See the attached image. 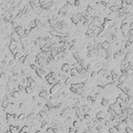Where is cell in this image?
<instances>
[{
  "mask_svg": "<svg viewBox=\"0 0 133 133\" xmlns=\"http://www.w3.org/2000/svg\"><path fill=\"white\" fill-rule=\"evenodd\" d=\"M81 18H82V15L81 13H74L71 15V18H70V20H71V22L73 23V24H78V23H80L81 21Z\"/></svg>",
  "mask_w": 133,
  "mask_h": 133,
  "instance_id": "6da1fadb",
  "label": "cell"
},
{
  "mask_svg": "<svg viewBox=\"0 0 133 133\" xmlns=\"http://www.w3.org/2000/svg\"><path fill=\"white\" fill-rule=\"evenodd\" d=\"M61 89V85H60V83L58 82L57 84H56V85H53L52 87H51V89H50V93L52 95H54L59 90Z\"/></svg>",
  "mask_w": 133,
  "mask_h": 133,
  "instance_id": "7a4b0ae2",
  "label": "cell"
},
{
  "mask_svg": "<svg viewBox=\"0 0 133 133\" xmlns=\"http://www.w3.org/2000/svg\"><path fill=\"white\" fill-rule=\"evenodd\" d=\"M27 81H28V85H29V87L32 89L33 90L36 89L37 84H36V82H35V80H34V78H33L32 76H28V77H27Z\"/></svg>",
  "mask_w": 133,
  "mask_h": 133,
  "instance_id": "3957f363",
  "label": "cell"
},
{
  "mask_svg": "<svg viewBox=\"0 0 133 133\" xmlns=\"http://www.w3.org/2000/svg\"><path fill=\"white\" fill-rule=\"evenodd\" d=\"M10 38H11V40H13V41H15V42H17V43L20 42V39H21L20 35L18 34L15 30H13V31H12V33L10 34Z\"/></svg>",
  "mask_w": 133,
  "mask_h": 133,
  "instance_id": "277c9868",
  "label": "cell"
},
{
  "mask_svg": "<svg viewBox=\"0 0 133 133\" xmlns=\"http://www.w3.org/2000/svg\"><path fill=\"white\" fill-rule=\"evenodd\" d=\"M70 69H71V65H70L69 63H67V62H64V63H62V65L60 66V71L62 73H68L70 71Z\"/></svg>",
  "mask_w": 133,
  "mask_h": 133,
  "instance_id": "5b68a950",
  "label": "cell"
},
{
  "mask_svg": "<svg viewBox=\"0 0 133 133\" xmlns=\"http://www.w3.org/2000/svg\"><path fill=\"white\" fill-rule=\"evenodd\" d=\"M10 105V101H9V98H8V95L5 94L3 99H2V103H1V107L4 109V110H6V109L9 107Z\"/></svg>",
  "mask_w": 133,
  "mask_h": 133,
  "instance_id": "8992f818",
  "label": "cell"
},
{
  "mask_svg": "<svg viewBox=\"0 0 133 133\" xmlns=\"http://www.w3.org/2000/svg\"><path fill=\"white\" fill-rule=\"evenodd\" d=\"M14 30H15L18 34H20V37L24 36V26H22V25L20 24V25H18V26H16V27L14 28Z\"/></svg>",
  "mask_w": 133,
  "mask_h": 133,
  "instance_id": "52a82bcc",
  "label": "cell"
},
{
  "mask_svg": "<svg viewBox=\"0 0 133 133\" xmlns=\"http://www.w3.org/2000/svg\"><path fill=\"white\" fill-rule=\"evenodd\" d=\"M127 78H128L127 75L121 74V75L119 77V81H118V83H117V85H123V84H125L126 81H127Z\"/></svg>",
  "mask_w": 133,
  "mask_h": 133,
  "instance_id": "ba28073f",
  "label": "cell"
},
{
  "mask_svg": "<svg viewBox=\"0 0 133 133\" xmlns=\"http://www.w3.org/2000/svg\"><path fill=\"white\" fill-rule=\"evenodd\" d=\"M38 96L40 98H42V99L48 98L49 97V91L46 90V89H41L40 91H39V93H38Z\"/></svg>",
  "mask_w": 133,
  "mask_h": 133,
  "instance_id": "9c48e42d",
  "label": "cell"
},
{
  "mask_svg": "<svg viewBox=\"0 0 133 133\" xmlns=\"http://www.w3.org/2000/svg\"><path fill=\"white\" fill-rule=\"evenodd\" d=\"M119 18V14L118 13H115V12H110L107 16V19L109 20H118Z\"/></svg>",
  "mask_w": 133,
  "mask_h": 133,
  "instance_id": "30bf717a",
  "label": "cell"
},
{
  "mask_svg": "<svg viewBox=\"0 0 133 133\" xmlns=\"http://www.w3.org/2000/svg\"><path fill=\"white\" fill-rule=\"evenodd\" d=\"M10 95L13 99H20V91H19L17 89H14V90L11 91Z\"/></svg>",
  "mask_w": 133,
  "mask_h": 133,
  "instance_id": "8fae6325",
  "label": "cell"
},
{
  "mask_svg": "<svg viewBox=\"0 0 133 133\" xmlns=\"http://www.w3.org/2000/svg\"><path fill=\"white\" fill-rule=\"evenodd\" d=\"M35 74H36V76L40 77V78H43L44 76L46 77V73L44 72V70L42 68H40V67H37V69L35 70Z\"/></svg>",
  "mask_w": 133,
  "mask_h": 133,
  "instance_id": "7c38bea8",
  "label": "cell"
},
{
  "mask_svg": "<svg viewBox=\"0 0 133 133\" xmlns=\"http://www.w3.org/2000/svg\"><path fill=\"white\" fill-rule=\"evenodd\" d=\"M71 110H72V109H71V107H66V108H64L63 109V110H62L61 112H60V116L61 117H65V116H67L68 114H70V113H71Z\"/></svg>",
  "mask_w": 133,
  "mask_h": 133,
  "instance_id": "4fadbf2b",
  "label": "cell"
},
{
  "mask_svg": "<svg viewBox=\"0 0 133 133\" xmlns=\"http://www.w3.org/2000/svg\"><path fill=\"white\" fill-rule=\"evenodd\" d=\"M100 104H101V106L109 107V105H110V101H109V99L106 98V97H102L100 100Z\"/></svg>",
  "mask_w": 133,
  "mask_h": 133,
  "instance_id": "5bb4252c",
  "label": "cell"
},
{
  "mask_svg": "<svg viewBox=\"0 0 133 133\" xmlns=\"http://www.w3.org/2000/svg\"><path fill=\"white\" fill-rule=\"evenodd\" d=\"M100 44H101V47H102V49H104V50H106V51L111 48V44L109 43L107 40H104L103 42H101Z\"/></svg>",
  "mask_w": 133,
  "mask_h": 133,
  "instance_id": "9a60e30c",
  "label": "cell"
},
{
  "mask_svg": "<svg viewBox=\"0 0 133 133\" xmlns=\"http://www.w3.org/2000/svg\"><path fill=\"white\" fill-rule=\"evenodd\" d=\"M78 75H79V73H78V71H77L76 68L72 67L71 69H70V71H69V76H70V77L74 78V77H77Z\"/></svg>",
  "mask_w": 133,
  "mask_h": 133,
  "instance_id": "2e32d148",
  "label": "cell"
},
{
  "mask_svg": "<svg viewBox=\"0 0 133 133\" xmlns=\"http://www.w3.org/2000/svg\"><path fill=\"white\" fill-rule=\"evenodd\" d=\"M81 108H82V111H83V113H84V114H89V111L91 110V108H90L88 104H84Z\"/></svg>",
  "mask_w": 133,
  "mask_h": 133,
  "instance_id": "e0dca14e",
  "label": "cell"
},
{
  "mask_svg": "<svg viewBox=\"0 0 133 133\" xmlns=\"http://www.w3.org/2000/svg\"><path fill=\"white\" fill-rule=\"evenodd\" d=\"M28 27H29L30 30H33V29L37 28V25H36V23H35V20H29V22H28Z\"/></svg>",
  "mask_w": 133,
  "mask_h": 133,
  "instance_id": "ac0fdd59",
  "label": "cell"
},
{
  "mask_svg": "<svg viewBox=\"0 0 133 133\" xmlns=\"http://www.w3.org/2000/svg\"><path fill=\"white\" fill-rule=\"evenodd\" d=\"M38 115L40 116V118L41 119H43V120H45L47 117H48V113H46L45 111H43V110H40L39 111V113H38Z\"/></svg>",
  "mask_w": 133,
  "mask_h": 133,
  "instance_id": "d6986e66",
  "label": "cell"
},
{
  "mask_svg": "<svg viewBox=\"0 0 133 133\" xmlns=\"http://www.w3.org/2000/svg\"><path fill=\"white\" fill-rule=\"evenodd\" d=\"M9 131H10L11 133H18L17 126L14 125V124H10V125H9Z\"/></svg>",
  "mask_w": 133,
  "mask_h": 133,
  "instance_id": "ffe728a7",
  "label": "cell"
},
{
  "mask_svg": "<svg viewBox=\"0 0 133 133\" xmlns=\"http://www.w3.org/2000/svg\"><path fill=\"white\" fill-rule=\"evenodd\" d=\"M109 9H110V12H115V13H118V11H119V9L120 8L117 6V5H115V4H113L112 6H110L109 7Z\"/></svg>",
  "mask_w": 133,
  "mask_h": 133,
  "instance_id": "44dd1931",
  "label": "cell"
},
{
  "mask_svg": "<svg viewBox=\"0 0 133 133\" xmlns=\"http://www.w3.org/2000/svg\"><path fill=\"white\" fill-rule=\"evenodd\" d=\"M72 82H73V78L69 76V77H67V78H66V80H65V82H64V85H68L69 84L71 85V84H72Z\"/></svg>",
  "mask_w": 133,
  "mask_h": 133,
  "instance_id": "7402d4cb",
  "label": "cell"
},
{
  "mask_svg": "<svg viewBox=\"0 0 133 133\" xmlns=\"http://www.w3.org/2000/svg\"><path fill=\"white\" fill-rule=\"evenodd\" d=\"M26 119V115L24 114V113H21V114H20L19 115V117H18V120L20 121H24Z\"/></svg>",
  "mask_w": 133,
  "mask_h": 133,
  "instance_id": "603a6c76",
  "label": "cell"
},
{
  "mask_svg": "<svg viewBox=\"0 0 133 133\" xmlns=\"http://www.w3.org/2000/svg\"><path fill=\"white\" fill-rule=\"evenodd\" d=\"M85 36L89 37V38H92V36H93V31L90 30V29H87V31H85Z\"/></svg>",
  "mask_w": 133,
  "mask_h": 133,
  "instance_id": "cb8c5ba5",
  "label": "cell"
},
{
  "mask_svg": "<svg viewBox=\"0 0 133 133\" xmlns=\"http://www.w3.org/2000/svg\"><path fill=\"white\" fill-rule=\"evenodd\" d=\"M24 92L26 93V94H31V93L33 92V89H31L29 85H27V87H25V89H24Z\"/></svg>",
  "mask_w": 133,
  "mask_h": 133,
  "instance_id": "d4e9b609",
  "label": "cell"
},
{
  "mask_svg": "<svg viewBox=\"0 0 133 133\" xmlns=\"http://www.w3.org/2000/svg\"><path fill=\"white\" fill-rule=\"evenodd\" d=\"M109 133H121V132L117 129L115 126H112V127L109 128Z\"/></svg>",
  "mask_w": 133,
  "mask_h": 133,
  "instance_id": "484cf974",
  "label": "cell"
},
{
  "mask_svg": "<svg viewBox=\"0 0 133 133\" xmlns=\"http://www.w3.org/2000/svg\"><path fill=\"white\" fill-rule=\"evenodd\" d=\"M26 56H27V54H22V56L19 59V64H21L22 62L24 63V61H25V58H26Z\"/></svg>",
  "mask_w": 133,
  "mask_h": 133,
  "instance_id": "4316f807",
  "label": "cell"
},
{
  "mask_svg": "<svg viewBox=\"0 0 133 133\" xmlns=\"http://www.w3.org/2000/svg\"><path fill=\"white\" fill-rule=\"evenodd\" d=\"M83 119H84L85 121H90V116H89V114H84Z\"/></svg>",
  "mask_w": 133,
  "mask_h": 133,
  "instance_id": "83f0119b",
  "label": "cell"
},
{
  "mask_svg": "<svg viewBox=\"0 0 133 133\" xmlns=\"http://www.w3.org/2000/svg\"><path fill=\"white\" fill-rule=\"evenodd\" d=\"M21 56H22V54L20 53V52H19L18 53H16L15 56H14V59H16V60H19V59H20Z\"/></svg>",
  "mask_w": 133,
  "mask_h": 133,
  "instance_id": "f1b7e54d",
  "label": "cell"
},
{
  "mask_svg": "<svg viewBox=\"0 0 133 133\" xmlns=\"http://www.w3.org/2000/svg\"><path fill=\"white\" fill-rule=\"evenodd\" d=\"M14 65H15V60H14V59H10L9 62L7 63V66H8V67H13Z\"/></svg>",
  "mask_w": 133,
  "mask_h": 133,
  "instance_id": "f546056e",
  "label": "cell"
},
{
  "mask_svg": "<svg viewBox=\"0 0 133 133\" xmlns=\"http://www.w3.org/2000/svg\"><path fill=\"white\" fill-rule=\"evenodd\" d=\"M122 2H124L127 6H130V5H132L133 4V0H121Z\"/></svg>",
  "mask_w": 133,
  "mask_h": 133,
  "instance_id": "4dcf8cb0",
  "label": "cell"
},
{
  "mask_svg": "<svg viewBox=\"0 0 133 133\" xmlns=\"http://www.w3.org/2000/svg\"><path fill=\"white\" fill-rule=\"evenodd\" d=\"M74 7H76V8L81 7V1H80V0H75V2H74Z\"/></svg>",
  "mask_w": 133,
  "mask_h": 133,
  "instance_id": "1f68e13d",
  "label": "cell"
},
{
  "mask_svg": "<svg viewBox=\"0 0 133 133\" xmlns=\"http://www.w3.org/2000/svg\"><path fill=\"white\" fill-rule=\"evenodd\" d=\"M124 131H125L126 133H133V129H132V128H130V127H129V126H127V125H126L125 130H124Z\"/></svg>",
  "mask_w": 133,
  "mask_h": 133,
  "instance_id": "d6a6232c",
  "label": "cell"
},
{
  "mask_svg": "<svg viewBox=\"0 0 133 133\" xmlns=\"http://www.w3.org/2000/svg\"><path fill=\"white\" fill-rule=\"evenodd\" d=\"M29 68H30V69H32V70H34V71H35V70L37 69V65H36V64H34V63H30Z\"/></svg>",
  "mask_w": 133,
  "mask_h": 133,
  "instance_id": "836d02e7",
  "label": "cell"
},
{
  "mask_svg": "<svg viewBox=\"0 0 133 133\" xmlns=\"http://www.w3.org/2000/svg\"><path fill=\"white\" fill-rule=\"evenodd\" d=\"M46 133H54L53 132V128L51 126V127H48L47 128V130H46Z\"/></svg>",
  "mask_w": 133,
  "mask_h": 133,
  "instance_id": "e575fe53",
  "label": "cell"
},
{
  "mask_svg": "<svg viewBox=\"0 0 133 133\" xmlns=\"http://www.w3.org/2000/svg\"><path fill=\"white\" fill-rule=\"evenodd\" d=\"M74 2H75V0H66V3L71 6H74Z\"/></svg>",
  "mask_w": 133,
  "mask_h": 133,
  "instance_id": "d590c367",
  "label": "cell"
},
{
  "mask_svg": "<svg viewBox=\"0 0 133 133\" xmlns=\"http://www.w3.org/2000/svg\"><path fill=\"white\" fill-rule=\"evenodd\" d=\"M5 73V68H4V66H0V76H1L2 74H4Z\"/></svg>",
  "mask_w": 133,
  "mask_h": 133,
  "instance_id": "8d00e7d4",
  "label": "cell"
},
{
  "mask_svg": "<svg viewBox=\"0 0 133 133\" xmlns=\"http://www.w3.org/2000/svg\"><path fill=\"white\" fill-rule=\"evenodd\" d=\"M96 75H97V72H96V71H92V72L90 73V77H91V78H94Z\"/></svg>",
  "mask_w": 133,
  "mask_h": 133,
  "instance_id": "74e56055",
  "label": "cell"
},
{
  "mask_svg": "<svg viewBox=\"0 0 133 133\" xmlns=\"http://www.w3.org/2000/svg\"><path fill=\"white\" fill-rule=\"evenodd\" d=\"M22 108H24V103L20 102V109H22Z\"/></svg>",
  "mask_w": 133,
  "mask_h": 133,
  "instance_id": "f35d334b",
  "label": "cell"
},
{
  "mask_svg": "<svg viewBox=\"0 0 133 133\" xmlns=\"http://www.w3.org/2000/svg\"><path fill=\"white\" fill-rule=\"evenodd\" d=\"M36 106H37L38 108H39V107H42V103H41V102H38V103L36 104Z\"/></svg>",
  "mask_w": 133,
  "mask_h": 133,
  "instance_id": "ab89813d",
  "label": "cell"
},
{
  "mask_svg": "<svg viewBox=\"0 0 133 133\" xmlns=\"http://www.w3.org/2000/svg\"><path fill=\"white\" fill-rule=\"evenodd\" d=\"M1 127H2V123L0 122V130H1Z\"/></svg>",
  "mask_w": 133,
  "mask_h": 133,
  "instance_id": "60d3db41",
  "label": "cell"
},
{
  "mask_svg": "<svg viewBox=\"0 0 133 133\" xmlns=\"http://www.w3.org/2000/svg\"><path fill=\"white\" fill-rule=\"evenodd\" d=\"M132 121H133V117H132Z\"/></svg>",
  "mask_w": 133,
  "mask_h": 133,
  "instance_id": "b9f144b4",
  "label": "cell"
},
{
  "mask_svg": "<svg viewBox=\"0 0 133 133\" xmlns=\"http://www.w3.org/2000/svg\"><path fill=\"white\" fill-rule=\"evenodd\" d=\"M0 89H1V85H0Z\"/></svg>",
  "mask_w": 133,
  "mask_h": 133,
  "instance_id": "7bdbcfd3",
  "label": "cell"
}]
</instances>
